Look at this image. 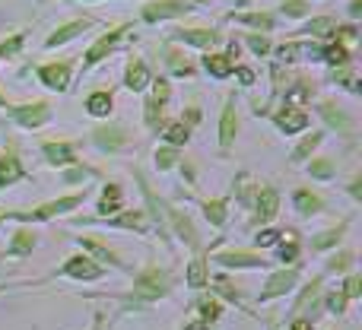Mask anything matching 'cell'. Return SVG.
<instances>
[{"label":"cell","mask_w":362,"mask_h":330,"mask_svg":"<svg viewBox=\"0 0 362 330\" xmlns=\"http://www.w3.org/2000/svg\"><path fill=\"white\" fill-rule=\"evenodd\" d=\"M169 293H172L169 270L146 267V270H140V273L134 276L131 293L121 295V302H124V312H131V308H150V305H156L159 299H165Z\"/></svg>","instance_id":"1"},{"label":"cell","mask_w":362,"mask_h":330,"mask_svg":"<svg viewBox=\"0 0 362 330\" xmlns=\"http://www.w3.org/2000/svg\"><path fill=\"white\" fill-rule=\"evenodd\" d=\"M83 200H86V191L70 194V197H61V200H48V204H42L38 210H32V213H10V219H19V223H48V219L76 210Z\"/></svg>","instance_id":"2"},{"label":"cell","mask_w":362,"mask_h":330,"mask_svg":"<svg viewBox=\"0 0 362 330\" xmlns=\"http://www.w3.org/2000/svg\"><path fill=\"white\" fill-rule=\"evenodd\" d=\"M105 270H108V267L95 264L93 257H86V254H74V257H70V261L64 264V267L54 273V280L61 276V280H83V283H95V280H102V276H105Z\"/></svg>","instance_id":"3"},{"label":"cell","mask_w":362,"mask_h":330,"mask_svg":"<svg viewBox=\"0 0 362 330\" xmlns=\"http://www.w3.org/2000/svg\"><path fill=\"white\" fill-rule=\"evenodd\" d=\"M6 114L25 131H38L51 121V105L48 102H29V105H6Z\"/></svg>","instance_id":"4"},{"label":"cell","mask_w":362,"mask_h":330,"mask_svg":"<svg viewBox=\"0 0 362 330\" xmlns=\"http://www.w3.org/2000/svg\"><path fill=\"white\" fill-rule=\"evenodd\" d=\"M296 286H299V270L296 267L276 270V273H270V280L264 283L261 293H257V305H264V302H270V299H283V295L293 293Z\"/></svg>","instance_id":"5"},{"label":"cell","mask_w":362,"mask_h":330,"mask_svg":"<svg viewBox=\"0 0 362 330\" xmlns=\"http://www.w3.org/2000/svg\"><path fill=\"white\" fill-rule=\"evenodd\" d=\"M194 6L185 4V0H150V4L144 6V23H163V19H175V16H185V13H191Z\"/></svg>","instance_id":"6"},{"label":"cell","mask_w":362,"mask_h":330,"mask_svg":"<svg viewBox=\"0 0 362 330\" xmlns=\"http://www.w3.org/2000/svg\"><path fill=\"white\" fill-rule=\"evenodd\" d=\"M127 32V25H118V29H112V32H105V35L99 38V42L93 45V48L86 51V57H83V70H89V67H95L99 61H105L108 54H112L115 48H118V42H121V35Z\"/></svg>","instance_id":"7"},{"label":"cell","mask_w":362,"mask_h":330,"mask_svg":"<svg viewBox=\"0 0 362 330\" xmlns=\"http://www.w3.org/2000/svg\"><path fill=\"white\" fill-rule=\"evenodd\" d=\"M274 124L280 127L283 134H299L308 127V114L302 112L299 105H293V102H286V105L280 108V112L274 114Z\"/></svg>","instance_id":"8"},{"label":"cell","mask_w":362,"mask_h":330,"mask_svg":"<svg viewBox=\"0 0 362 330\" xmlns=\"http://www.w3.org/2000/svg\"><path fill=\"white\" fill-rule=\"evenodd\" d=\"M235 131H238V112H235V99L226 102L223 118H219V150L229 153L235 143Z\"/></svg>","instance_id":"9"},{"label":"cell","mask_w":362,"mask_h":330,"mask_svg":"<svg viewBox=\"0 0 362 330\" xmlns=\"http://www.w3.org/2000/svg\"><path fill=\"white\" fill-rule=\"evenodd\" d=\"M251 206H255V219L264 225L276 216V210H280V194H276L274 187H257V197Z\"/></svg>","instance_id":"10"},{"label":"cell","mask_w":362,"mask_h":330,"mask_svg":"<svg viewBox=\"0 0 362 330\" xmlns=\"http://www.w3.org/2000/svg\"><path fill=\"white\" fill-rule=\"evenodd\" d=\"M25 178V168L23 163H19V156H16V150H6L4 156H0V191H6V187H13L16 181H23Z\"/></svg>","instance_id":"11"},{"label":"cell","mask_w":362,"mask_h":330,"mask_svg":"<svg viewBox=\"0 0 362 330\" xmlns=\"http://www.w3.org/2000/svg\"><path fill=\"white\" fill-rule=\"evenodd\" d=\"M38 80H42L48 89H57V93H64V89L70 86V64L67 61L45 64V67H38Z\"/></svg>","instance_id":"12"},{"label":"cell","mask_w":362,"mask_h":330,"mask_svg":"<svg viewBox=\"0 0 362 330\" xmlns=\"http://www.w3.org/2000/svg\"><path fill=\"white\" fill-rule=\"evenodd\" d=\"M93 143L99 146L102 153H118L121 146H127V131L124 127H95Z\"/></svg>","instance_id":"13"},{"label":"cell","mask_w":362,"mask_h":330,"mask_svg":"<svg viewBox=\"0 0 362 330\" xmlns=\"http://www.w3.org/2000/svg\"><path fill=\"white\" fill-rule=\"evenodd\" d=\"M172 38H175V42H185V45H194V48L210 51L213 45L219 42V32L216 29H175Z\"/></svg>","instance_id":"14"},{"label":"cell","mask_w":362,"mask_h":330,"mask_svg":"<svg viewBox=\"0 0 362 330\" xmlns=\"http://www.w3.org/2000/svg\"><path fill=\"white\" fill-rule=\"evenodd\" d=\"M42 153H45V163L48 165H76V153L70 143H57V140H48V143H42Z\"/></svg>","instance_id":"15"},{"label":"cell","mask_w":362,"mask_h":330,"mask_svg":"<svg viewBox=\"0 0 362 330\" xmlns=\"http://www.w3.org/2000/svg\"><path fill=\"white\" fill-rule=\"evenodd\" d=\"M216 264H223V267H242V270L267 267V261L261 254H248V251H223V254H216Z\"/></svg>","instance_id":"16"},{"label":"cell","mask_w":362,"mask_h":330,"mask_svg":"<svg viewBox=\"0 0 362 330\" xmlns=\"http://www.w3.org/2000/svg\"><path fill=\"white\" fill-rule=\"evenodd\" d=\"M86 29H93V19H74V23H67V25H61L57 32H51L48 35V42H45V48H57V45H67L70 38H76V35H83Z\"/></svg>","instance_id":"17"},{"label":"cell","mask_w":362,"mask_h":330,"mask_svg":"<svg viewBox=\"0 0 362 330\" xmlns=\"http://www.w3.org/2000/svg\"><path fill=\"white\" fill-rule=\"evenodd\" d=\"M124 86L131 89V93H144V89L150 86V70H146V64L140 61V57H131V61H127Z\"/></svg>","instance_id":"18"},{"label":"cell","mask_w":362,"mask_h":330,"mask_svg":"<svg viewBox=\"0 0 362 330\" xmlns=\"http://www.w3.org/2000/svg\"><path fill=\"white\" fill-rule=\"evenodd\" d=\"M108 225L112 229H131V232H150V223H146V216L140 210H131V213H112V216H105Z\"/></svg>","instance_id":"19"},{"label":"cell","mask_w":362,"mask_h":330,"mask_svg":"<svg viewBox=\"0 0 362 330\" xmlns=\"http://www.w3.org/2000/svg\"><path fill=\"white\" fill-rule=\"evenodd\" d=\"M318 114L327 121V127H337L340 134H353V118L344 112V108L334 105V102H321V105H318Z\"/></svg>","instance_id":"20"},{"label":"cell","mask_w":362,"mask_h":330,"mask_svg":"<svg viewBox=\"0 0 362 330\" xmlns=\"http://www.w3.org/2000/svg\"><path fill=\"white\" fill-rule=\"evenodd\" d=\"M76 242H80V248L89 251V254L95 257V264H102V267H115V270L124 267V264H121V257H115L112 251H108L102 242H95V238H76Z\"/></svg>","instance_id":"21"},{"label":"cell","mask_w":362,"mask_h":330,"mask_svg":"<svg viewBox=\"0 0 362 330\" xmlns=\"http://www.w3.org/2000/svg\"><path fill=\"white\" fill-rule=\"evenodd\" d=\"M165 216H169L172 229H175V235L181 238V242H185V244H191V248H197V232H194L191 219H187L185 213H178V210H165Z\"/></svg>","instance_id":"22"},{"label":"cell","mask_w":362,"mask_h":330,"mask_svg":"<svg viewBox=\"0 0 362 330\" xmlns=\"http://www.w3.org/2000/svg\"><path fill=\"white\" fill-rule=\"evenodd\" d=\"M124 206V197H121V187L118 184H105L102 187V197H99V216H112Z\"/></svg>","instance_id":"23"},{"label":"cell","mask_w":362,"mask_h":330,"mask_svg":"<svg viewBox=\"0 0 362 330\" xmlns=\"http://www.w3.org/2000/svg\"><path fill=\"white\" fill-rule=\"evenodd\" d=\"M112 108H115V99H112V93H105V89H99V93H93L86 99V112L93 114V118H108Z\"/></svg>","instance_id":"24"},{"label":"cell","mask_w":362,"mask_h":330,"mask_svg":"<svg viewBox=\"0 0 362 330\" xmlns=\"http://www.w3.org/2000/svg\"><path fill=\"white\" fill-rule=\"evenodd\" d=\"M35 232L32 229H19L16 235H13V242H10V248H6V254L10 257H25V254H32V248H35Z\"/></svg>","instance_id":"25"},{"label":"cell","mask_w":362,"mask_h":330,"mask_svg":"<svg viewBox=\"0 0 362 330\" xmlns=\"http://www.w3.org/2000/svg\"><path fill=\"white\" fill-rule=\"evenodd\" d=\"M293 204H296V210H299L302 216H318V213L325 210L321 197H318V194H312V191H296L293 194Z\"/></svg>","instance_id":"26"},{"label":"cell","mask_w":362,"mask_h":330,"mask_svg":"<svg viewBox=\"0 0 362 330\" xmlns=\"http://www.w3.org/2000/svg\"><path fill=\"white\" fill-rule=\"evenodd\" d=\"M204 67L210 76H216V80H226V76L232 73V67H235V61H229V54H206L204 57Z\"/></svg>","instance_id":"27"},{"label":"cell","mask_w":362,"mask_h":330,"mask_svg":"<svg viewBox=\"0 0 362 330\" xmlns=\"http://www.w3.org/2000/svg\"><path fill=\"white\" fill-rule=\"evenodd\" d=\"M296 257H299V238H296V232H283L280 248H276V261L286 267V264H296Z\"/></svg>","instance_id":"28"},{"label":"cell","mask_w":362,"mask_h":330,"mask_svg":"<svg viewBox=\"0 0 362 330\" xmlns=\"http://www.w3.org/2000/svg\"><path fill=\"white\" fill-rule=\"evenodd\" d=\"M204 216L210 225H216V229H223L226 225V216H229V200H206L204 204Z\"/></svg>","instance_id":"29"},{"label":"cell","mask_w":362,"mask_h":330,"mask_svg":"<svg viewBox=\"0 0 362 330\" xmlns=\"http://www.w3.org/2000/svg\"><path fill=\"white\" fill-rule=\"evenodd\" d=\"M321 289H325V283H321V276H315L312 283H308L305 289H302V295L296 299V305H293V312H302V308H312V305H321Z\"/></svg>","instance_id":"30"},{"label":"cell","mask_w":362,"mask_h":330,"mask_svg":"<svg viewBox=\"0 0 362 330\" xmlns=\"http://www.w3.org/2000/svg\"><path fill=\"white\" fill-rule=\"evenodd\" d=\"M206 280H210V276H206V257L197 254L191 264H187V286H191V289H204Z\"/></svg>","instance_id":"31"},{"label":"cell","mask_w":362,"mask_h":330,"mask_svg":"<svg viewBox=\"0 0 362 330\" xmlns=\"http://www.w3.org/2000/svg\"><path fill=\"white\" fill-rule=\"evenodd\" d=\"M163 108H165V102H159L156 95H150V99L144 102V121L150 131H159V127H163Z\"/></svg>","instance_id":"32"},{"label":"cell","mask_w":362,"mask_h":330,"mask_svg":"<svg viewBox=\"0 0 362 330\" xmlns=\"http://www.w3.org/2000/svg\"><path fill=\"white\" fill-rule=\"evenodd\" d=\"M321 61H327L331 67H346L350 64V48L346 45H327V48H321Z\"/></svg>","instance_id":"33"},{"label":"cell","mask_w":362,"mask_h":330,"mask_svg":"<svg viewBox=\"0 0 362 330\" xmlns=\"http://www.w3.org/2000/svg\"><path fill=\"white\" fill-rule=\"evenodd\" d=\"M344 232H346V223H340L337 229H327V232H321V235H315V238H312V251H327V248H334V244L344 238Z\"/></svg>","instance_id":"34"},{"label":"cell","mask_w":362,"mask_h":330,"mask_svg":"<svg viewBox=\"0 0 362 330\" xmlns=\"http://www.w3.org/2000/svg\"><path fill=\"white\" fill-rule=\"evenodd\" d=\"M206 283H213V293H219L226 302H235V305H238V302H242V293H238V289L232 286V283H229V276H226V273H216V276H213V280H206Z\"/></svg>","instance_id":"35"},{"label":"cell","mask_w":362,"mask_h":330,"mask_svg":"<svg viewBox=\"0 0 362 330\" xmlns=\"http://www.w3.org/2000/svg\"><path fill=\"white\" fill-rule=\"evenodd\" d=\"M232 19H235V23H242V25H251V29H274V16H270V13H232Z\"/></svg>","instance_id":"36"},{"label":"cell","mask_w":362,"mask_h":330,"mask_svg":"<svg viewBox=\"0 0 362 330\" xmlns=\"http://www.w3.org/2000/svg\"><path fill=\"white\" fill-rule=\"evenodd\" d=\"M302 32L318 35V38H327V35H334V32H337V19H334V16H318V19H312V23H308Z\"/></svg>","instance_id":"37"},{"label":"cell","mask_w":362,"mask_h":330,"mask_svg":"<svg viewBox=\"0 0 362 330\" xmlns=\"http://www.w3.org/2000/svg\"><path fill=\"white\" fill-rule=\"evenodd\" d=\"M165 140H169L172 146H185L187 140H191V127H187L185 121H172V124H165Z\"/></svg>","instance_id":"38"},{"label":"cell","mask_w":362,"mask_h":330,"mask_svg":"<svg viewBox=\"0 0 362 330\" xmlns=\"http://www.w3.org/2000/svg\"><path fill=\"white\" fill-rule=\"evenodd\" d=\"M321 140H325V134H308V137L302 140L299 146H296V153H293V163H305V159L312 156V153L321 146Z\"/></svg>","instance_id":"39"},{"label":"cell","mask_w":362,"mask_h":330,"mask_svg":"<svg viewBox=\"0 0 362 330\" xmlns=\"http://www.w3.org/2000/svg\"><path fill=\"white\" fill-rule=\"evenodd\" d=\"M257 187H261V184H255V178H251V175H238V200H242V206L255 204Z\"/></svg>","instance_id":"40"},{"label":"cell","mask_w":362,"mask_h":330,"mask_svg":"<svg viewBox=\"0 0 362 330\" xmlns=\"http://www.w3.org/2000/svg\"><path fill=\"white\" fill-rule=\"evenodd\" d=\"M308 175H312V178H318V181H331L334 175H337V165H334L331 159H312Z\"/></svg>","instance_id":"41"},{"label":"cell","mask_w":362,"mask_h":330,"mask_svg":"<svg viewBox=\"0 0 362 330\" xmlns=\"http://www.w3.org/2000/svg\"><path fill=\"white\" fill-rule=\"evenodd\" d=\"M346 305H350V299L344 295V289H334V293L325 295V308L331 314H346Z\"/></svg>","instance_id":"42"},{"label":"cell","mask_w":362,"mask_h":330,"mask_svg":"<svg viewBox=\"0 0 362 330\" xmlns=\"http://www.w3.org/2000/svg\"><path fill=\"white\" fill-rule=\"evenodd\" d=\"M197 308H200V318L210 324V321H216L219 314H223V305H219L213 295H206V299H197Z\"/></svg>","instance_id":"43"},{"label":"cell","mask_w":362,"mask_h":330,"mask_svg":"<svg viewBox=\"0 0 362 330\" xmlns=\"http://www.w3.org/2000/svg\"><path fill=\"white\" fill-rule=\"evenodd\" d=\"M175 163H178V150H175V146H163V150H156V168H163V172H165V168H172Z\"/></svg>","instance_id":"44"},{"label":"cell","mask_w":362,"mask_h":330,"mask_svg":"<svg viewBox=\"0 0 362 330\" xmlns=\"http://www.w3.org/2000/svg\"><path fill=\"white\" fill-rule=\"evenodd\" d=\"M283 16H293V19H299V16H305L308 13V0H283Z\"/></svg>","instance_id":"45"},{"label":"cell","mask_w":362,"mask_h":330,"mask_svg":"<svg viewBox=\"0 0 362 330\" xmlns=\"http://www.w3.org/2000/svg\"><path fill=\"white\" fill-rule=\"evenodd\" d=\"M356 261V257H353V251H340L337 257H331V264H327V270H331V273H344V270H350V264Z\"/></svg>","instance_id":"46"},{"label":"cell","mask_w":362,"mask_h":330,"mask_svg":"<svg viewBox=\"0 0 362 330\" xmlns=\"http://www.w3.org/2000/svg\"><path fill=\"white\" fill-rule=\"evenodd\" d=\"M169 64H172V70H175L178 76H194V67L178 54V51H172V48H169Z\"/></svg>","instance_id":"47"},{"label":"cell","mask_w":362,"mask_h":330,"mask_svg":"<svg viewBox=\"0 0 362 330\" xmlns=\"http://www.w3.org/2000/svg\"><path fill=\"white\" fill-rule=\"evenodd\" d=\"M344 295H346L350 302H356L359 295H362V280H359L356 273H350V276L344 280Z\"/></svg>","instance_id":"48"},{"label":"cell","mask_w":362,"mask_h":330,"mask_svg":"<svg viewBox=\"0 0 362 330\" xmlns=\"http://www.w3.org/2000/svg\"><path fill=\"white\" fill-rule=\"evenodd\" d=\"M280 238H283V229H267V232H257L255 244H257V248H270V244H276Z\"/></svg>","instance_id":"49"},{"label":"cell","mask_w":362,"mask_h":330,"mask_svg":"<svg viewBox=\"0 0 362 330\" xmlns=\"http://www.w3.org/2000/svg\"><path fill=\"white\" fill-rule=\"evenodd\" d=\"M23 42H25L23 32H19V35H13V38H6V42L0 45V61H4V57H13V54H16V51L23 48Z\"/></svg>","instance_id":"50"},{"label":"cell","mask_w":362,"mask_h":330,"mask_svg":"<svg viewBox=\"0 0 362 330\" xmlns=\"http://www.w3.org/2000/svg\"><path fill=\"white\" fill-rule=\"evenodd\" d=\"M245 42H248V48L255 51L257 57L270 54V42H267V38H264V35H248V38H245Z\"/></svg>","instance_id":"51"},{"label":"cell","mask_w":362,"mask_h":330,"mask_svg":"<svg viewBox=\"0 0 362 330\" xmlns=\"http://www.w3.org/2000/svg\"><path fill=\"white\" fill-rule=\"evenodd\" d=\"M150 83H153V95H156L159 102H169V95H172L169 80H163V76H159V80H150Z\"/></svg>","instance_id":"52"},{"label":"cell","mask_w":362,"mask_h":330,"mask_svg":"<svg viewBox=\"0 0 362 330\" xmlns=\"http://www.w3.org/2000/svg\"><path fill=\"white\" fill-rule=\"evenodd\" d=\"M232 70H235V76H238V83H242V86H255L257 76H255V70H251V67H232Z\"/></svg>","instance_id":"53"},{"label":"cell","mask_w":362,"mask_h":330,"mask_svg":"<svg viewBox=\"0 0 362 330\" xmlns=\"http://www.w3.org/2000/svg\"><path fill=\"white\" fill-rule=\"evenodd\" d=\"M89 175V168H70L67 175H64V181H67V184H76V181H83Z\"/></svg>","instance_id":"54"},{"label":"cell","mask_w":362,"mask_h":330,"mask_svg":"<svg viewBox=\"0 0 362 330\" xmlns=\"http://www.w3.org/2000/svg\"><path fill=\"white\" fill-rule=\"evenodd\" d=\"M289 330H312V321H308V318H296L293 324H289Z\"/></svg>","instance_id":"55"},{"label":"cell","mask_w":362,"mask_h":330,"mask_svg":"<svg viewBox=\"0 0 362 330\" xmlns=\"http://www.w3.org/2000/svg\"><path fill=\"white\" fill-rule=\"evenodd\" d=\"M181 330H210V324H206L204 318H197V321H191V324H185Z\"/></svg>","instance_id":"56"},{"label":"cell","mask_w":362,"mask_h":330,"mask_svg":"<svg viewBox=\"0 0 362 330\" xmlns=\"http://www.w3.org/2000/svg\"><path fill=\"white\" fill-rule=\"evenodd\" d=\"M350 16H353V19L362 16V0H353V4H350Z\"/></svg>","instance_id":"57"},{"label":"cell","mask_w":362,"mask_h":330,"mask_svg":"<svg viewBox=\"0 0 362 330\" xmlns=\"http://www.w3.org/2000/svg\"><path fill=\"white\" fill-rule=\"evenodd\" d=\"M89 330H102V314H99V312H95V318H93V327H89Z\"/></svg>","instance_id":"58"},{"label":"cell","mask_w":362,"mask_h":330,"mask_svg":"<svg viewBox=\"0 0 362 330\" xmlns=\"http://www.w3.org/2000/svg\"><path fill=\"white\" fill-rule=\"evenodd\" d=\"M0 108H6V99H4V93H0Z\"/></svg>","instance_id":"59"},{"label":"cell","mask_w":362,"mask_h":330,"mask_svg":"<svg viewBox=\"0 0 362 330\" xmlns=\"http://www.w3.org/2000/svg\"><path fill=\"white\" fill-rule=\"evenodd\" d=\"M194 4H206V0H194Z\"/></svg>","instance_id":"60"},{"label":"cell","mask_w":362,"mask_h":330,"mask_svg":"<svg viewBox=\"0 0 362 330\" xmlns=\"http://www.w3.org/2000/svg\"><path fill=\"white\" fill-rule=\"evenodd\" d=\"M270 330H276V327H270Z\"/></svg>","instance_id":"61"},{"label":"cell","mask_w":362,"mask_h":330,"mask_svg":"<svg viewBox=\"0 0 362 330\" xmlns=\"http://www.w3.org/2000/svg\"><path fill=\"white\" fill-rule=\"evenodd\" d=\"M0 219H4V216H0Z\"/></svg>","instance_id":"62"}]
</instances>
